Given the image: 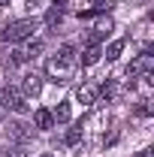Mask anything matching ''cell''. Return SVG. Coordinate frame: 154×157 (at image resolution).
Masks as SVG:
<instances>
[{"label": "cell", "mask_w": 154, "mask_h": 157, "mask_svg": "<svg viewBox=\"0 0 154 157\" xmlns=\"http://www.w3.org/2000/svg\"><path fill=\"white\" fill-rule=\"evenodd\" d=\"M76 63H79V52L73 48V45H60L58 52L48 58V63H45L48 78H52L55 85H64V82L70 78V73L76 70Z\"/></svg>", "instance_id": "cell-1"}, {"label": "cell", "mask_w": 154, "mask_h": 157, "mask_svg": "<svg viewBox=\"0 0 154 157\" xmlns=\"http://www.w3.org/2000/svg\"><path fill=\"white\" fill-rule=\"evenodd\" d=\"M33 30H37V21H33V18L9 21V24L0 30V42H24V39L33 36Z\"/></svg>", "instance_id": "cell-2"}, {"label": "cell", "mask_w": 154, "mask_h": 157, "mask_svg": "<svg viewBox=\"0 0 154 157\" xmlns=\"http://www.w3.org/2000/svg\"><path fill=\"white\" fill-rule=\"evenodd\" d=\"M0 106H3V109H12V112H27V97L21 94L18 88L3 85V88H0Z\"/></svg>", "instance_id": "cell-3"}, {"label": "cell", "mask_w": 154, "mask_h": 157, "mask_svg": "<svg viewBox=\"0 0 154 157\" xmlns=\"http://www.w3.org/2000/svg\"><path fill=\"white\" fill-rule=\"evenodd\" d=\"M145 73H154V55H148V52H142V55H136V58L130 60V67H127L130 85H133L136 78H142Z\"/></svg>", "instance_id": "cell-4"}, {"label": "cell", "mask_w": 154, "mask_h": 157, "mask_svg": "<svg viewBox=\"0 0 154 157\" xmlns=\"http://www.w3.org/2000/svg\"><path fill=\"white\" fill-rule=\"evenodd\" d=\"M42 55V39H30L27 45H21L18 52L9 58V67H18V63H27V60H37Z\"/></svg>", "instance_id": "cell-5"}, {"label": "cell", "mask_w": 154, "mask_h": 157, "mask_svg": "<svg viewBox=\"0 0 154 157\" xmlns=\"http://www.w3.org/2000/svg\"><path fill=\"white\" fill-rule=\"evenodd\" d=\"M6 133H9V139H12V142L24 145V142H30V139H33V127H30V124H24V121H9Z\"/></svg>", "instance_id": "cell-6"}, {"label": "cell", "mask_w": 154, "mask_h": 157, "mask_svg": "<svg viewBox=\"0 0 154 157\" xmlns=\"http://www.w3.org/2000/svg\"><path fill=\"white\" fill-rule=\"evenodd\" d=\"M64 12H67V0H52V6H48V12H45V24H48V30H58V27H60Z\"/></svg>", "instance_id": "cell-7"}, {"label": "cell", "mask_w": 154, "mask_h": 157, "mask_svg": "<svg viewBox=\"0 0 154 157\" xmlns=\"http://www.w3.org/2000/svg\"><path fill=\"white\" fill-rule=\"evenodd\" d=\"M21 88H24V91H21L24 97H39V94H42V76H39V73H27L24 82H21Z\"/></svg>", "instance_id": "cell-8"}, {"label": "cell", "mask_w": 154, "mask_h": 157, "mask_svg": "<svg viewBox=\"0 0 154 157\" xmlns=\"http://www.w3.org/2000/svg\"><path fill=\"white\" fill-rule=\"evenodd\" d=\"M33 124H37V130H52L55 127V118H52L48 109H37L33 112Z\"/></svg>", "instance_id": "cell-9"}, {"label": "cell", "mask_w": 154, "mask_h": 157, "mask_svg": "<svg viewBox=\"0 0 154 157\" xmlns=\"http://www.w3.org/2000/svg\"><path fill=\"white\" fill-rule=\"evenodd\" d=\"M100 58H103V48H100V45H85V52H82V67H94Z\"/></svg>", "instance_id": "cell-10"}, {"label": "cell", "mask_w": 154, "mask_h": 157, "mask_svg": "<svg viewBox=\"0 0 154 157\" xmlns=\"http://www.w3.org/2000/svg\"><path fill=\"white\" fill-rule=\"evenodd\" d=\"M76 100L82 103V106H91V103L97 100V91L88 88V85H79V88H76Z\"/></svg>", "instance_id": "cell-11"}, {"label": "cell", "mask_w": 154, "mask_h": 157, "mask_svg": "<svg viewBox=\"0 0 154 157\" xmlns=\"http://www.w3.org/2000/svg\"><path fill=\"white\" fill-rule=\"evenodd\" d=\"M70 115H73V112H70V103H58V109L52 112V118H55L58 124H70Z\"/></svg>", "instance_id": "cell-12"}, {"label": "cell", "mask_w": 154, "mask_h": 157, "mask_svg": "<svg viewBox=\"0 0 154 157\" xmlns=\"http://www.w3.org/2000/svg\"><path fill=\"white\" fill-rule=\"evenodd\" d=\"M121 52H124V39H115V42H109V48H106L103 55H106V60H118Z\"/></svg>", "instance_id": "cell-13"}, {"label": "cell", "mask_w": 154, "mask_h": 157, "mask_svg": "<svg viewBox=\"0 0 154 157\" xmlns=\"http://www.w3.org/2000/svg\"><path fill=\"white\" fill-rule=\"evenodd\" d=\"M64 142H67V145H79V142H82V124H79V127H70L67 136H64Z\"/></svg>", "instance_id": "cell-14"}, {"label": "cell", "mask_w": 154, "mask_h": 157, "mask_svg": "<svg viewBox=\"0 0 154 157\" xmlns=\"http://www.w3.org/2000/svg\"><path fill=\"white\" fill-rule=\"evenodd\" d=\"M115 91H118V88H115L112 78H106V82L100 85V97H103V100H112V97H115Z\"/></svg>", "instance_id": "cell-15"}, {"label": "cell", "mask_w": 154, "mask_h": 157, "mask_svg": "<svg viewBox=\"0 0 154 157\" xmlns=\"http://www.w3.org/2000/svg\"><path fill=\"white\" fill-rule=\"evenodd\" d=\"M0 157H27V151L21 145H9V148H0Z\"/></svg>", "instance_id": "cell-16"}, {"label": "cell", "mask_w": 154, "mask_h": 157, "mask_svg": "<svg viewBox=\"0 0 154 157\" xmlns=\"http://www.w3.org/2000/svg\"><path fill=\"white\" fill-rule=\"evenodd\" d=\"M136 115H142V118L151 115V106H148V100H139V106H136Z\"/></svg>", "instance_id": "cell-17"}, {"label": "cell", "mask_w": 154, "mask_h": 157, "mask_svg": "<svg viewBox=\"0 0 154 157\" xmlns=\"http://www.w3.org/2000/svg\"><path fill=\"white\" fill-rule=\"evenodd\" d=\"M115 139H118V133H109V136H103V145H112Z\"/></svg>", "instance_id": "cell-18"}, {"label": "cell", "mask_w": 154, "mask_h": 157, "mask_svg": "<svg viewBox=\"0 0 154 157\" xmlns=\"http://www.w3.org/2000/svg\"><path fill=\"white\" fill-rule=\"evenodd\" d=\"M139 157H151V148H145V151H142V154H139Z\"/></svg>", "instance_id": "cell-19"}, {"label": "cell", "mask_w": 154, "mask_h": 157, "mask_svg": "<svg viewBox=\"0 0 154 157\" xmlns=\"http://www.w3.org/2000/svg\"><path fill=\"white\" fill-rule=\"evenodd\" d=\"M0 6H9V0H0Z\"/></svg>", "instance_id": "cell-20"}, {"label": "cell", "mask_w": 154, "mask_h": 157, "mask_svg": "<svg viewBox=\"0 0 154 157\" xmlns=\"http://www.w3.org/2000/svg\"><path fill=\"white\" fill-rule=\"evenodd\" d=\"M0 121H3V106H0Z\"/></svg>", "instance_id": "cell-21"}, {"label": "cell", "mask_w": 154, "mask_h": 157, "mask_svg": "<svg viewBox=\"0 0 154 157\" xmlns=\"http://www.w3.org/2000/svg\"><path fill=\"white\" fill-rule=\"evenodd\" d=\"M27 3H37V0H27Z\"/></svg>", "instance_id": "cell-22"}, {"label": "cell", "mask_w": 154, "mask_h": 157, "mask_svg": "<svg viewBox=\"0 0 154 157\" xmlns=\"http://www.w3.org/2000/svg\"><path fill=\"white\" fill-rule=\"evenodd\" d=\"M42 157H52V154H42Z\"/></svg>", "instance_id": "cell-23"}]
</instances>
